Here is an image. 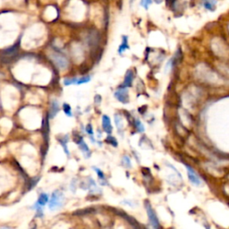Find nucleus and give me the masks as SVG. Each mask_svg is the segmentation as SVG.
<instances>
[{
    "label": "nucleus",
    "instance_id": "f257e3e1",
    "mask_svg": "<svg viewBox=\"0 0 229 229\" xmlns=\"http://www.w3.org/2000/svg\"><path fill=\"white\" fill-rule=\"evenodd\" d=\"M64 195L60 191H55L52 193L51 198H50L49 203V208L50 210H56L57 208H61L64 204Z\"/></svg>",
    "mask_w": 229,
    "mask_h": 229
},
{
    "label": "nucleus",
    "instance_id": "f03ea898",
    "mask_svg": "<svg viewBox=\"0 0 229 229\" xmlns=\"http://www.w3.org/2000/svg\"><path fill=\"white\" fill-rule=\"evenodd\" d=\"M146 210H147V214H148V217H149V219H150L151 226L155 229H159L160 226H159L158 219H157L155 211L151 208L150 204H149V202H146Z\"/></svg>",
    "mask_w": 229,
    "mask_h": 229
},
{
    "label": "nucleus",
    "instance_id": "7ed1b4c3",
    "mask_svg": "<svg viewBox=\"0 0 229 229\" xmlns=\"http://www.w3.org/2000/svg\"><path fill=\"white\" fill-rule=\"evenodd\" d=\"M115 97L122 102L123 104H127L129 102V95H128V90L125 88L123 89H119L115 92Z\"/></svg>",
    "mask_w": 229,
    "mask_h": 229
},
{
    "label": "nucleus",
    "instance_id": "20e7f679",
    "mask_svg": "<svg viewBox=\"0 0 229 229\" xmlns=\"http://www.w3.org/2000/svg\"><path fill=\"white\" fill-rule=\"evenodd\" d=\"M51 58H52L53 62L56 64V65L58 66L59 68H61V69L66 68L67 65H68V61H67V59H66L64 57H63V56L59 55V54H55V55H53V56L51 57Z\"/></svg>",
    "mask_w": 229,
    "mask_h": 229
},
{
    "label": "nucleus",
    "instance_id": "39448f33",
    "mask_svg": "<svg viewBox=\"0 0 229 229\" xmlns=\"http://www.w3.org/2000/svg\"><path fill=\"white\" fill-rule=\"evenodd\" d=\"M91 81V77L90 76H84V77H81V78H72V79H65L64 80V85H71V84H83V83H87Z\"/></svg>",
    "mask_w": 229,
    "mask_h": 229
},
{
    "label": "nucleus",
    "instance_id": "423d86ee",
    "mask_svg": "<svg viewBox=\"0 0 229 229\" xmlns=\"http://www.w3.org/2000/svg\"><path fill=\"white\" fill-rule=\"evenodd\" d=\"M186 168H187V171H188V177L190 179L191 183L195 185H200V179L199 178V176L196 175V173L193 171V168H191L189 166L185 165Z\"/></svg>",
    "mask_w": 229,
    "mask_h": 229
},
{
    "label": "nucleus",
    "instance_id": "0eeeda50",
    "mask_svg": "<svg viewBox=\"0 0 229 229\" xmlns=\"http://www.w3.org/2000/svg\"><path fill=\"white\" fill-rule=\"evenodd\" d=\"M102 127H103V130L107 133H112L111 122H110V119H109V117L107 115H103V117H102Z\"/></svg>",
    "mask_w": 229,
    "mask_h": 229
},
{
    "label": "nucleus",
    "instance_id": "6e6552de",
    "mask_svg": "<svg viewBox=\"0 0 229 229\" xmlns=\"http://www.w3.org/2000/svg\"><path fill=\"white\" fill-rule=\"evenodd\" d=\"M77 144L79 145V148L81 149V150L83 152V154H84V156H85V157H89L90 156H91V151H90V149H89L88 145H87V144L83 142V140H82V139H80V140H79V142H77Z\"/></svg>",
    "mask_w": 229,
    "mask_h": 229
},
{
    "label": "nucleus",
    "instance_id": "1a4fd4ad",
    "mask_svg": "<svg viewBox=\"0 0 229 229\" xmlns=\"http://www.w3.org/2000/svg\"><path fill=\"white\" fill-rule=\"evenodd\" d=\"M59 110V105H58V102L57 100H52L51 104H50V111H49V117L50 118H53L57 114Z\"/></svg>",
    "mask_w": 229,
    "mask_h": 229
},
{
    "label": "nucleus",
    "instance_id": "9d476101",
    "mask_svg": "<svg viewBox=\"0 0 229 229\" xmlns=\"http://www.w3.org/2000/svg\"><path fill=\"white\" fill-rule=\"evenodd\" d=\"M133 80V72L132 70H129L126 72L125 78L124 81V83H123V87H129V86L132 85Z\"/></svg>",
    "mask_w": 229,
    "mask_h": 229
},
{
    "label": "nucleus",
    "instance_id": "9b49d317",
    "mask_svg": "<svg viewBox=\"0 0 229 229\" xmlns=\"http://www.w3.org/2000/svg\"><path fill=\"white\" fill-rule=\"evenodd\" d=\"M48 201H49V195L47 193H40L36 203L41 207H44L48 203Z\"/></svg>",
    "mask_w": 229,
    "mask_h": 229
},
{
    "label": "nucleus",
    "instance_id": "f8f14e48",
    "mask_svg": "<svg viewBox=\"0 0 229 229\" xmlns=\"http://www.w3.org/2000/svg\"><path fill=\"white\" fill-rule=\"evenodd\" d=\"M129 49V45H128V40H127V37L126 36H123V41H122V44L119 47V49H118V52L122 54L124 51L125 49Z\"/></svg>",
    "mask_w": 229,
    "mask_h": 229
},
{
    "label": "nucleus",
    "instance_id": "ddd939ff",
    "mask_svg": "<svg viewBox=\"0 0 229 229\" xmlns=\"http://www.w3.org/2000/svg\"><path fill=\"white\" fill-rule=\"evenodd\" d=\"M94 169H95V171H96L97 175H98V177H99V180H100V185H107L106 177H105V175H104L103 172L101 171L100 169H99V168H97V167H94Z\"/></svg>",
    "mask_w": 229,
    "mask_h": 229
},
{
    "label": "nucleus",
    "instance_id": "4468645a",
    "mask_svg": "<svg viewBox=\"0 0 229 229\" xmlns=\"http://www.w3.org/2000/svg\"><path fill=\"white\" fill-rule=\"evenodd\" d=\"M204 7L210 11H213L215 8V1L214 0H205Z\"/></svg>",
    "mask_w": 229,
    "mask_h": 229
},
{
    "label": "nucleus",
    "instance_id": "2eb2a0df",
    "mask_svg": "<svg viewBox=\"0 0 229 229\" xmlns=\"http://www.w3.org/2000/svg\"><path fill=\"white\" fill-rule=\"evenodd\" d=\"M115 124H116V127L121 130L123 128V121H122L121 116L118 114L115 115Z\"/></svg>",
    "mask_w": 229,
    "mask_h": 229
},
{
    "label": "nucleus",
    "instance_id": "dca6fc26",
    "mask_svg": "<svg viewBox=\"0 0 229 229\" xmlns=\"http://www.w3.org/2000/svg\"><path fill=\"white\" fill-rule=\"evenodd\" d=\"M63 108H64V114H66L68 116H72V114L71 107H70L67 103H64V105H63Z\"/></svg>",
    "mask_w": 229,
    "mask_h": 229
},
{
    "label": "nucleus",
    "instance_id": "f3484780",
    "mask_svg": "<svg viewBox=\"0 0 229 229\" xmlns=\"http://www.w3.org/2000/svg\"><path fill=\"white\" fill-rule=\"evenodd\" d=\"M151 3H152V0H141V6L144 7L145 9H148L151 5Z\"/></svg>",
    "mask_w": 229,
    "mask_h": 229
},
{
    "label": "nucleus",
    "instance_id": "a211bd4d",
    "mask_svg": "<svg viewBox=\"0 0 229 229\" xmlns=\"http://www.w3.org/2000/svg\"><path fill=\"white\" fill-rule=\"evenodd\" d=\"M135 124H136V128L138 129V131L139 132H144V126L143 125V124L141 123V121L140 120H136V123H135Z\"/></svg>",
    "mask_w": 229,
    "mask_h": 229
},
{
    "label": "nucleus",
    "instance_id": "6ab92c4d",
    "mask_svg": "<svg viewBox=\"0 0 229 229\" xmlns=\"http://www.w3.org/2000/svg\"><path fill=\"white\" fill-rule=\"evenodd\" d=\"M107 142L108 143H110V144H112L113 146H117V143H116L115 139L114 137H112V136H108L107 137Z\"/></svg>",
    "mask_w": 229,
    "mask_h": 229
},
{
    "label": "nucleus",
    "instance_id": "aec40b11",
    "mask_svg": "<svg viewBox=\"0 0 229 229\" xmlns=\"http://www.w3.org/2000/svg\"><path fill=\"white\" fill-rule=\"evenodd\" d=\"M123 160H124V163L125 164V166H127V167H132V166H131V161H130V158L128 157H124L123 158Z\"/></svg>",
    "mask_w": 229,
    "mask_h": 229
},
{
    "label": "nucleus",
    "instance_id": "412c9836",
    "mask_svg": "<svg viewBox=\"0 0 229 229\" xmlns=\"http://www.w3.org/2000/svg\"><path fill=\"white\" fill-rule=\"evenodd\" d=\"M86 132H88V133L89 134H93V130L91 128V124H88L87 126H86Z\"/></svg>",
    "mask_w": 229,
    "mask_h": 229
},
{
    "label": "nucleus",
    "instance_id": "4be33fe9",
    "mask_svg": "<svg viewBox=\"0 0 229 229\" xmlns=\"http://www.w3.org/2000/svg\"><path fill=\"white\" fill-rule=\"evenodd\" d=\"M100 102H101V97H100V95H97V96L95 97V103H96L97 105H100Z\"/></svg>",
    "mask_w": 229,
    "mask_h": 229
},
{
    "label": "nucleus",
    "instance_id": "5701e85b",
    "mask_svg": "<svg viewBox=\"0 0 229 229\" xmlns=\"http://www.w3.org/2000/svg\"><path fill=\"white\" fill-rule=\"evenodd\" d=\"M0 229H10V228H8V227H1Z\"/></svg>",
    "mask_w": 229,
    "mask_h": 229
}]
</instances>
